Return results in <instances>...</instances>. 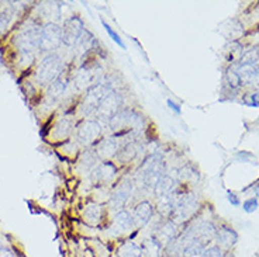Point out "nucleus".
I'll return each instance as SVG.
<instances>
[{"label": "nucleus", "mask_w": 259, "mask_h": 257, "mask_svg": "<svg viewBox=\"0 0 259 257\" xmlns=\"http://www.w3.org/2000/svg\"><path fill=\"white\" fill-rule=\"evenodd\" d=\"M42 28V27H41ZM41 28L37 24H30L24 27L21 31L16 35L14 44L17 46L21 57L23 64H31L35 52L39 49V35Z\"/></svg>", "instance_id": "f257e3e1"}, {"label": "nucleus", "mask_w": 259, "mask_h": 257, "mask_svg": "<svg viewBox=\"0 0 259 257\" xmlns=\"http://www.w3.org/2000/svg\"><path fill=\"white\" fill-rule=\"evenodd\" d=\"M62 69H64L62 59L59 58L58 55L51 54V55H47L39 64L35 77L39 84H51L54 80L58 79L59 75L62 73Z\"/></svg>", "instance_id": "f03ea898"}, {"label": "nucleus", "mask_w": 259, "mask_h": 257, "mask_svg": "<svg viewBox=\"0 0 259 257\" xmlns=\"http://www.w3.org/2000/svg\"><path fill=\"white\" fill-rule=\"evenodd\" d=\"M165 174V163L159 153L151 155L143 165V183L144 186L154 190L156 183Z\"/></svg>", "instance_id": "7ed1b4c3"}, {"label": "nucleus", "mask_w": 259, "mask_h": 257, "mask_svg": "<svg viewBox=\"0 0 259 257\" xmlns=\"http://www.w3.org/2000/svg\"><path fill=\"white\" fill-rule=\"evenodd\" d=\"M62 44V27H59L55 23H48L41 28V35H39V51L51 52L58 49Z\"/></svg>", "instance_id": "20e7f679"}, {"label": "nucleus", "mask_w": 259, "mask_h": 257, "mask_svg": "<svg viewBox=\"0 0 259 257\" xmlns=\"http://www.w3.org/2000/svg\"><path fill=\"white\" fill-rule=\"evenodd\" d=\"M121 103H123L121 96L117 91L110 90L102 100V103L99 104L96 110V116L102 121L110 122L121 111Z\"/></svg>", "instance_id": "39448f33"}, {"label": "nucleus", "mask_w": 259, "mask_h": 257, "mask_svg": "<svg viewBox=\"0 0 259 257\" xmlns=\"http://www.w3.org/2000/svg\"><path fill=\"white\" fill-rule=\"evenodd\" d=\"M197 205H199V202H197V199L193 194H183L182 197H179L175 201V210H174L172 221L178 225L186 222L196 212Z\"/></svg>", "instance_id": "423d86ee"}, {"label": "nucleus", "mask_w": 259, "mask_h": 257, "mask_svg": "<svg viewBox=\"0 0 259 257\" xmlns=\"http://www.w3.org/2000/svg\"><path fill=\"white\" fill-rule=\"evenodd\" d=\"M110 90V87L103 83H97L95 86H92L91 89H88L86 94H84L83 101H82V106H80L82 113H83L84 116H89L92 113H96L99 104L102 103V100Z\"/></svg>", "instance_id": "0eeeda50"}, {"label": "nucleus", "mask_w": 259, "mask_h": 257, "mask_svg": "<svg viewBox=\"0 0 259 257\" xmlns=\"http://www.w3.org/2000/svg\"><path fill=\"white\" fill-rule=\"evenodd\" d=\"M83 31L82 20L73 16L71 19L66 20L62 26V42L68 46H76Z\"/></svg>", "instance_id": "6e6552de"}, {"label": "nucleus", "mask_w": 259, "mask_h": 257, "mask_svg": "<svg viewBox=\"0 0 259 257\" xmlns=\"http://www.w3.org/2000/svg\"><path fill=\"white\" fill-rule=\"evenodd\" d=\"M102 134V125L96 120H84L78 127V139L83 145H93Z\"/></svg>", "instance_id": "1a4fd4ad"}, {"label": "nucleus", "mask_w": 259, "mask_h": 257, "mask_svg": "<svg viewBox=\"0 0 259 257\" xmlns=\"http://www.w3.org/2000/svg\"><path fill=\"white\" fill-rule=\"evenodd\" d=\"M99 66L93 68H82L79 69L78 73L75 75L73 83L78 87V90H84V89H91L92 86H95V80L99 83V77L97 75H102V71H99Z\"/></svg>", "instance_id": "9d476101"}, {"label": "nucleus", "mask_w": 259, "mask_h": 257, "mask_svg": "<svg viewBox=\"0 0 259 257\" xmlns=\"http://www.w3.org/2000/svg\"><path fill=\"white\" fill-rule=\"evenodd\" d=\"M179 236V229H178V224H175L172 219H163L159 225L156 226V231L154 233V238L161 242L163 246L172 242L174 239Z\"/></svg>", "instance_id": "9b49d317"}, {"label": "nucleus", "mask_w": 259, "mask_h": 257, "mask_svg": "<svg viewBox=\"0 0 259 257\" xmlns=\"http://www.w3.org/2000/svg\"><path fill=\"white\" fill-rule=\"evenodd\" d=\"M131 191H133V183L128 179L123 180L116 190L114 193L111 194L110 204L113 208H123L127 201H128L130 195H131Z\"/></svg>", "instance_id": "f8f14e48"}, {"label": "nucleus", "mask_w": 259, "mask_h": 257, "mask_svg": "<svg viewBox=\"0 0 259 257\" xmlns=\"http://www.w3.org/2000/svg\"><path fill=\"white\" fill-rule=\"evenodd\" d=\"M134 228V219L133 215L125 210H121L116 214V217L113 219V225H111V231L114 235H124L128 233L131 229Z\"/></svg>", "instance_id": "ddd939ff"}, {"label": "nucleus", "mask_w": 259, "mask_h": 257, "mask_svg": "<svg viewBox=\"0 0 259 257\" xmlns=\"http://www.w3.org/2000/svg\"><path fill=\"white\" fill-rule=\"evenodd\" d=\"M152 215H154V207L151 205V202H148V201H141L134 208V214H133L134 225L140 226V228L145 226L152 219Z\"/></svg>", "instance_id": "4468645a"}, {"label": "nucleus", "mask_w": 259, "mask_h": 257, "mask_svg": "<svg viewBox=\"0 0 259 257\" xmlns=\"http://www.w3.org/2000/svg\"><path fill=\"white\" fill-rule=\"evenodd\" d=\"M214 239L217 242V246H220L221 249H231L238 242V233L234 231L233 228L223 226L220 229H217Z\"/></svg>", "instance_id": "2eb2a0df"}, {"label": "nucleus", "mask_w": 259, "mask_h": 257, "mask_svg": "<svg viewBox=\"0 0 259 257\" xmlns=\"http://www.w3.org/2000/svg\"><path fill=\"white\" fill-rule=\"evenodd\" d=\"M117 173L116 166L111 162H103L100 165H97L93 172H92V180L95 183H106L110 181Z\"/></svg>", "instance_id": "dca6fc26"}, {"label": "nucleus", "mask_w": 259, "mask_h": 257, "mask_svg": "<svg viewBox=\"0 0 259 257\" xmlns=\"http://www.w3.org/2000/svg\"><path fill=\"white\" fill-rule=\"evenodd\" d=\"M120 139L114 138H106L103 141L100 142V145L97 146L96 153L99 158H103V159H110L113 156H117L118 150H120Z\"/></svg>", "instance_id": "f3484780"}, {"label": "nucleus", "mask_w": 259, "mask_h": 257, "mask_svg": "<svg viewBox=\"0 0 259 257\" xmlns=\"http://www.w3.org/2000/svg\"><path fill=\"white\" fill-rule=\"evenodd\" d=\"M190 229H192V233H193V238L200 239L201 242H204V243H207L211 239H214L215 232H217V228L210 221H203V222L197 224L194 228H190Z\"/></svg>", "instance_id": "a211bd4d"}, {"label": "nucleus", "mask_w": 259, "mask_h": 257, "mask_svg": "<svg viewBox=\"0 0 259 257\" xmlns=\"http://www.w3.org/2000/svg\"><path fill=\"white\" fill-rule=\"evenodd\" d=\"M237 73L240 75V79L242 83H253L259 76L258 66H251V65H234Z\"/></svg>", "instance_id": "6ab92c4d"}, {"label": "nucleus", "mask_w": 259, "mask_h": 257, "mask_svg": "<svg viewBox=\"0 0 259 257\" xmlns=\"http://www.w3.org/2000/svg\"><path fill=\"white\" fill-rule=\"evenodd\" d=\"M176 177H174L172 174H163L161 177V180L156 183L155 188H154V193L156 197H165L172 193L174 187H175Z\"/></svg>", "instance_id": "aec40b11"}, {"label": "nucleus", "mask_w": 259, "mask_h": 257, "mask_svg": "<svg viewBox=\"0 0 259 257\" xmlns=\"http://www.w3.org/2000/svg\"><path fill=\"white\" fill-rule=\"evenodd\" d=\"M206 247H207V243L201 242L200 239H193L183 246L182 257H203Z\"/></svg>", "instance_id": "412c9836"}, {"label": "nucleus", "mask_w": 259, "mask_h": 257, "mask_svg": "<svg viewBox=\"0 0 259 257\" xmlns=\"http://www.w3.org/2000/svg\"><path fill=\"white\" fill-rule=\"evenodd\" d=\"M117 257H144L143 247L133 240H125L120 244L117 250Z\"/></svg>", "instance_id": "4be33fe9"}, {"label": "nucleus", "mask_w": 259, "mask_h": 257, "mask_svg": "<svg viewBox=\"0 0 259 257\" xmlns=\"http://www.w3.org/2000/svg\"><path fill=\"white\" fill-rule=\"evenodd\" d=\"M144 257H162L163 256V244L158 242L154 236L147 239L143 243Z\"/></svg>", "instance_id": "5701e85b"}, {"label": "nucleus", "mask_w": 259, "mask_h": 257, "mask_svg": "<svg viewBox=\"0 0 259 257\" xmlns=\"http://www.w3.org/2000/svg\"><path fill=\"white\" fill-rule=\"evenodd\" d=\"M175 201L176 199H174V197L170 194L159 198L156 210L161 214V217H163V219H172L174 210H175Z\"/></svg>", "instance_id": "b1692460"}, {"label": "nucleus", "mask_w": 259, "mask_h": 257, "mask_svg": "<svg viewBox=\"0 0 259 257\" xmlns=\"http://www.w3.org/2000/svg\"><path fill=\"white\" fill-rule=\"evenodd\" d=\"M65 89H66V83L62 77H58L57 80H54L50 86H48V91H47V97L48 100L51 101H57L59 100L62 94L65 93Z\"/></svg>", "instance_id": "393cba45"}, {"label": "nucleus", "mask_w": 259, "mask_h": 257, "mask_svg": "<svg viewBox=\"0 0 259 257\" xmlns=\"http://www.w3.org/2000/svg\"><path fill=\"white\" fill-rule=\"evenodd\" d=\"M137 155H138V146H137L136 142H127L118 150L117 159L120 162H123V163H125V162L133 161Z\"/></svg>", "instance_id": "a878e982"}, {"label": "nucleus", "mask_w": 259, "mask_h": 257, "mask_svg": "<svg viewBox=\"0 0 259 257\" xmlns=\"http://www.w3.org/2000/svg\"><path fill=\"white\" fill-rule=\"evenodd\" d=\"M84 219L92 225H97L102 221V207L95 202L88 204L84 207Z\"/></svg>", "instance_id": "bb28decb"}, {"label": "nucleus", "mask_w": 259, "mask_h": 257, "mask_svg": "<svg viewBox=\"0 0 259 257\" xmlns=\"http://www.w3.org/2000/svg\"><path fill=\"white\" fill-rule=\"evenodd\" d=\"M183 246L182 240L179 238L174 239L172 242L163 246V256L165 257H182L183 253Z\"/></svg>", "instance_id": "cd10ccee"}, {"label": "nucleus", "mask_w": 259, "mask_h": 257, "mask_svg": "<svg viewBox=\"0 0 259 257\" xmlns=\"http://www.w3.org/2000/svg\"><path fill=\"white\" fill-rule=\"evenodd\" d=\"M238 65H251V66H258L259 68V48L253 46L251 49L244 52L238 59Z\"/></svg>", "instance_id": "c85d7f7f"}, {"label": "nucleus", "mask_w": 259, "mask_h": 257, "mask_svg": "<svg viewBox=\"0 0 259 257\" xmlns=\"http://www.w3.org/2000/svg\"><path fill=\"white\" fill-rule=\"evenodd\" d=\"M226 79H227V83H228V86H230L231 89H234V90H238L241 86H242L240 75L237 73V71H235V68H234V66H231V68H228V69H227Z\"/></svg>", "instance_id": "c756f323"}, {"label": "nucleus", "mask_w": 259, "mask_h": 257, "mask_svg": "<svg viewBox=\"0 0 259 257\" xmlns=\"http://www.w3.org/2000/svg\"><path fill=\"white\" fill-rule=\"evenodd\" d=\"M93 44H95V38H93V35H92L89 31H86V30H84L83 34H82V37H80V39H79L78 45L76 46H79L82 52H86L91 49L92 46H93Z\"/></svg>", "instance_id": "7c9ffc66"}, {"label": "nucleus", "mask_w": 259, "mask_h": 257, "mask_svg": "<svg viewBox=\"0 0 259 257\" xmlns=\"http://www.w3.org/2000/svg\"><path fill=\"white\" fill-rule=\"evenodd\" d=\"M197 176H199L197 172L190 166H185L181 170H178V180L181 181H190L192 179H197Z\"/></svg>", "instance_id": "2f4dec72"}, {"label": "nucleus", "mask_w": 259, "mask_h": 257, "mask_svg": "<svg viewBox=\"0 0 259 257\" xmlns=\"http://www.w3.org/2000/svg\"><path fill=\"white\" fill-rule=\"evenodd\" d=\"M71 127H72V124L69 120H62V121L59 122L58 125H57L55 135L58 136V138H65V136L71 132Z\"/></svg>", "instance_id": "473e14b6"}, {"label": "nucleus", "mask_w": 259, "mask_h": 257, "mask_svg": "<svg viewBox=\"0 0 259 257\" xmlns=\"http://www.w3.org/2000/svg\"><path fill=\"white\" fill-rule=\"evenodd\" d=\"M102 24H103L104 30H106V31H107V34H109V35H110V38L113 39V41H114V42H116V44H118V45L121 46V48H123V49H125V45H124L123 39L120 38V35H118V34H117V32L114 31V30H113V28H111V27L109 26V24H107V23H106V21H104V20H102Z\"/></svg>", "instance_id": "72a5a7b5"}, {"label": "nucleus", "mask_w": 259, "mask_h": 257, "mask_svg": "<svg viewBox=\"0 0 259 257\" xmlns=\"http://www.w3.org/2000/svg\"><path fill=\"white\" fill-rule=\"evenodd\" d=\"M203 257H224V251L220 246H207L203 253Z\"/></svg>", "instance_id": "f704fd0d"}, {"label": "nucleus", "mask_w": 259, "mask_h": 257, "mask_svg": "<svg viewBox=\"0 0 259 257\" xmlns=\"http://www.w3.org/2000/svg\"><path fill=\"white\" fill-rule=\"evenodd\" d=\"M10 21H12V16H10V14L9 13L0 14V35L7 31V28H9V26H10Z\"/></svg>", "instance_id": "c9c22d12"}, {"label": "nucleus", "mask_w": 259, "mask_h": 257, "mask_svg": "<svg viewBox=\"0 0 259 257\" xmlns=\"http://www.w3.org/2000/svg\"><path fill=\"white\" fill-rule=\"evenodd\" d=\"M258 208V199L256 198H248L246 201H244L242 204V210L248 214H252V212L256 211Z\"/></svg>", "instance_id": "e433bc0d"}, {"label": "nucleus", "mask_w": 259, "mask_h": 257, "mask_svg": "<svg viewBox=\"0 0 259 257\" xmlns=\"http://www.w3.org/2000/svg\"><path fill=\"white\" fill-rule=\"evenodd\" d=\"M245 104L251 106V107H259V93L249 94L248 98H245Z\"/></svg>", "instance_id": "4c0bfd02"}, {"label": "nucleus", "mask_w": 259, "mask_h": 257, "mask_svg": "<svg viewBox=\"0 0 259 257\" xmlns=\"http://www.w3.org/2000/svg\"><path fill=\"white\" fill-rule=\"evenodd\" d=\"M166 104H168L169 109L172 110L174 113H176L178 116H179V114H181V113H182V110H181V107H179V104L175 103L174 100H170V98H169V100H166Z\"/></svg>", "instance_id": "58836bf2"}, {"label": "nucleus", "mask_w": 259, "mask_h": 257, "mask_svg": "<svg viewBox=\"0 0 259 257\" xmlns=\"http://www.w3.org/2000/svg\"><path fill=\"white\" fill-rule=\"evenodd\" d=\"M227 199L231 202V205L234 207L240 205V199H238V197H237L234 193H231V191H228V193H227Z\"/></svg>", "instance_id": "ea45409f"}, {"label": "nucleus", "mask_w": 259, "mask_h": 257, "mask_svg": "<svg viewBox=\"0 0 259 257\" xmlns=\"http://www.w3.org/2000/svg\"><path fill=\"white\" fill-rule=\"evenodd\" d=\"M0 257H14V253L6 246H0Z\"/></svg>", "instance_id": "a19ab883"}, {"label": "nucleus", "mask_w": 259, "mask_h": 257, "mask_svg": "<svg viewBox=\"0 0 259 257\" xmlns=\"http://www.w3.org/2000/svg\"><path fill=\"white\" fill-rule=\"evenodd\" d=\"M253 193H255L256 197H259V184H255V186H253Z\"/></svg>", "instance_id": "79ce46f5"}, {"label": "nucleus", "mask_w": 259, "mask_h": 257, "mask_svg": "<svg viewBox=\"0 0 259 257\" xmlns=\"http://www.w3.org/2000/svg\"><path fill=\"white\" fill-rule=\"evenodd\" d=\"M224 257H235V256H234V254H231V253H228V254H227V256H224Z\"/></svg>", "instance_id": "37998d69"}]
</instances>
